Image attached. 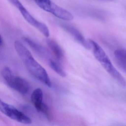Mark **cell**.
I'll list each match as a JSON object with an SVG mask.
<instances>
[{
  "mask_svg": "<svg viewBox=\"0 0 126 126\" xmlns=\"http://www.w3.org/2000/svg\"><path fill=\"white\" fill-rule=\"evenodd\" d=\"M0 110L9 118L20 123L30 124L32 122L31 119L25 114L13 105L5 103L2 100L0 101Z\"/></svg>",
  "mask_w": 126,
  "mask_h": 126,
  "instance_id": "4",
  "label": "cell"
},
{
  "mask_svg": "<svg viewBox=\"0 0 126 126\" xmlns=\"http://www.w3.org/2000/svg\"><path fill=\"white\" fill-rule=\"evenodd\" d=\"M24 40L31 48L38 53L42 54L43 53L44 50L43 48L39 44L34 42L32 40L27 37H25Z\"/></svg>",
  "mask_w": 126,
  "mask_h": 126,
  "instance_id": "12",
  "label": "cell"
},
{
  "mask_svg": "<svg viewBox=\"0 0 126 126\" xmlns=\"http://www.w3.org/2000/svg\"><path fill=\"white\" fill-rule=\"evenodd\" d=\"M48 64L51 68L60 76L62 77H65L67 76L65 71L55 61L52 60H49Z\"/></svg>",
  "mask_w": 126,
  "mask_h": 126,
  "instance_id": "10",
  "label": "cell"
},
{
  "mask_svg": "<svg viewBox=\"0 0 126 126\" xmlns=\"http://www.w3.org/2000/svg\"><path fill=\"white\" fill-rule=\"evenodd\" d=\"M3 45V40L2 37H1V39H0V47H2V46Z\"/></svg>",
  "mask_w": 126,
  "mask_h": 126,
  "instance_id": "15",
  "label": "cell"
},
{
  "mask_svg": "<svg viewBox=\"0 0 126 126\" xmlns=\"http://www.w3.org/2000/svg\"><path fill=\"white\" fill-rule=\"evenodd\" d=\"M42 112L45 115L48 121H51L53 118V116L51 111L50 110L48 106L44 103L41 108L40 112Z\"/></svg>",
  "mask_w": 126,
  "mask_h": 126,
  "instance_id": "13",
  "label": "cell"
},
{
  "mask_svg": "<svg viewBox=\"0 0 126 126\" xmlns=\"http://www.w3.org/2000/svg\"><path fill=\"white\" fill-rule=\"evenodd\" d=\"M14 47L17 53L29 72L42 83L51 87L52 84L47 71L35 60L28 49L17 40L15 42Z\"/></svg>",
  "mask_w": 126,
  "mask_h": 126,
  "instance_id": "1",
  "label": "cell"
},
{
  "mask_svg": "<svg viewBox=\"0 0 126 126\" xmlns=\"http://www.w3.org/2000/svg\"><path fill=\"white\" fill-rule=\"evenodd\" d=\"M89 41L96 59L112 77L122 86H125L126 82L125 79L113 66L104 51L93 40H89Z\"/></svg>",
  "mask_w": 126,
  "mask_h": 126,
  "instance_id": "2",
  "label": "cell"
},
{
  "mask_svg": "<svg viewBox=\"0 0 126 126\" xmlns=\"http://www.w3.org/2000/svg\"><path fill=\"white\" fill-rule=\"evenodd\" d=\"M1 76L7 86L20 93L26 94L29 91L30 86L27 81L22 77L14 76L8 67L3 68Z\"/></svg>",
  "mask_w": 126,
  "mask_h": 126,
  "instance_id": "3",
  "label": "cell"
},
{
  "mask_svg": "<svg viewBox=\"0 0 126 126\" xmlns=\"http://www.w3.org/2000/svg\"><path fill=\"white\" fill-rule=\"evenodd\" d=\"M62 27L84 47L87 49H91V46L89 40H85L81 32L76 28L66 24H62Z\"/></svg>",
  "mask_w": 126,
  "mask_h": 126,
  "instance_id": "6",
  "label": "cell"
},
{
  "mask_svg": "<svg viewBox=\"0 0 126 126\" xmlns=\"http://www.w3.org/2000/svg\"><path fill=\"white\" fill-rule=\"evenodd\" d=\"M43 94L40 88L35 89L31 95V101L38 112H40L41 108L44 104L43 101Z\"/></svg>",
  "mask_w": 126,
  "mask_h": 126,
  "instance_id": "8",
  "label": "cell"
},
{
  "mask_svg": "<svg viewBox=\"0 0 126 126\" xmlns=\"http://www.w3.org/2000/svg\"><path fill=\"white\" fill-rule=\"evenodd\" d=\"M8 0L11 3H12L14 6L16 7L19 11L25 8L19 0Z\"/></svg>",
  "mask_w": 126,
  "mask_h": 126,
  "instance_id": "14",
  "label": "cell"
},
{
  "mask_svg": "<svg viewBox=\"0 0 126 126\" xmlns=\"http://www.w3.org/2000/svg\"><path fill=\"white\" fill-rule=\"evenodd\" d=\"M118 64H126V49H119L114 53Z\"/></svg>",
  "mask_w": 126,
  "mask_h": 126,
  "instance_id": "11",
  "label": "cell"
},
{
  "mask_svg": "<svg viewBox=\"0 0 126 126\" xmlns=\"http://www.w3.org/2000/svg\"><path fill=\"white\" fill-rule=\"evenodd\" d=\"M46 43L48 47L57 59L59 60H62L64 58V53L58 43L54 40L50 39L47 40Z\"/></svg>",
  "mask_w": 126,
  "mask_h": 126,
  "instance_id": "9",
  "label": "cell"
},
{
  "mask_svg": "<svg viewBox=\"0 0 126 126\" xmlns=\"http://www.w3.org/2000/svg\"><path fill=\"white\" fill-rule=\"evenodd\" d=\"M48 12L59 19L66 21H70L74 18L73 16L70 12L53 2Z\"/></svg>",
  "mask_w": 126,
  "mask_h": 126,
  "instance_id": "7",
  "label": "cell"
},
{
  "mask_svg": "<svg viewBox=\"0 0 126 126\" xmlns=\"http://www.w3.org/2000/svg\"><path fill=\"white\" fill-rule=\"evenodd\" d=\"M20 11L24 19L30 25L36 28L46 37H49L50 32L48 28L45 24L37 20L25 8H23Z\"/></svg>",
  "mask_w": 126,
  "mask_h": 126,
  "instance_id": "5",
  "label": "cell"
}]
</instances>
